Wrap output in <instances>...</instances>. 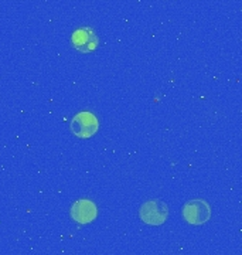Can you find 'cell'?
<instances>
[{
  "mask_svg": "<svg viewBox=\"0 0 242 255\" xmlns=\"http://www.w3.org/2000/svg\"><path fill=\"white\" fill-rule=\"evenodd\" d=\"M71 217L80 224H88L97 219V206L90 200H80L71 207Z\"/></svg>",
  "mask_w": 242,
  "mask_h": 255,
  "instance_id": "5b68a950",
  "label": "cell"
},
{
  "mask_svg": "<svg viewBox=\"0 0 242 255\" xmlns=\"http://www.w3.org/2000/svg\"><path fill=\"white\" fill-rule=\"evenodd\" d=\"M211 209L208 203L204 200H191L184 204L183 207V217L188 224L201 226L210 220Z\"/></svg>",
  "mask_w": 242,
  "mask_h": 255,
  "instance_id": "3957f363",
  "label": "cell"
},
{
  "mask_svg": "<svg viewBox=\"0 0 242 255\" xmlns=\"http://www.w3.org/2000/svg\"><path fill=\"white\" fill-rule=\"evenodd\" d=\"M71 132L77 137H82V139H87V137L94 136L97 132H98V119L94 114L91 112H80L77 114L71 121Z\"/></svg>",
  "mask_w": 242,
  "mask_h": 255,
  "instance_id": "6da1fadb",
  "label": "cell"
},
{
  "mask_svg": "<svg viewBox=\"0 0 242 255\" xmlns=\"http://www.w3.org/2000/svg\"><path fill=\"white\" fill-rule=\"evenodd\" d=\"M71 41L75 50H78L81 53H90V51H94L98 46V36L94 28L81 27L74 31Z\"/></svg>",
  "mask_w": 242,
  "mask_h": 255,
  "instance_id": "277c9868",
  "label": "cell"
},
{
  "mask_svg": "<svg viewBox=\"0 0 242 255\" xmlns=\"http://www.w3.org/2000/svg\"><path fill=\"white\" fill-rule=\"evenodd\" d=\"M140 219L149 226H161L169 216L167 206L160 200L146 201L139 211Z\"/></svg>",
  "mask_w": 242,
  "mask_h": 255,
  "instance_id": "7a4b0ae2",
  "label": "cell"
}]
</instances>
